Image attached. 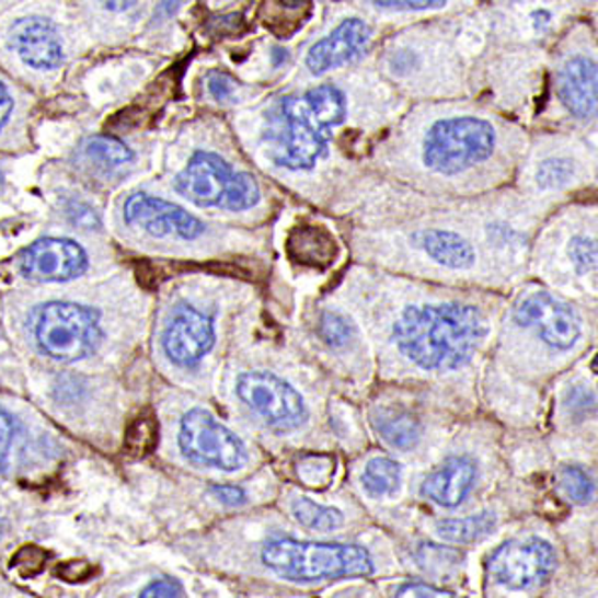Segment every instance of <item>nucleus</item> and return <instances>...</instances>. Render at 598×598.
Returning a JSON list of instances; mask_svg holds the SVG:
<instances>
[{
    "mask_svg": "<svg viewBox=\"0 0 598 598\" xmlns=\"http://www.w3.org/2000/svg\"><path fill=\"white\" fill-rule=\"evenodd\" d=\"M487 320L473 306H411L393 327L399 352L427 371L465 366L487 335Z\"/></svg>",
    "mask_w": 598,
    "mask_h": 598,
    "instance_id": "1",
    "label": "nucleus"
},
{
    "mask_svg": "<svg viewBox=\"0 0 598 598\" xmlns=\"http://www.w3.org/2000/svg\"><path fill=\"white\" fill-rule=\"evenodd\" d=\"M264 565L294 583H318L342 576L373 575V559L359 544L272 541L262 551Z\"/></svg>",
    "mask_w": 598,
    "mask_h": 598,
    "instance_id": "2",
    "label": "nucleus"
},
{
    "mask_svg": "<svg viewBox=\"0 0 598 598\" xmlns=\"http://www.w3.org/2000/svg\"><path fill=\"white\" fill-rule=\"evenodd\" d=\"M497 148L495 126L479 116H449L433 124L423 140V164L435 174L457 176L487 162Z\"/></svg>",
    "mask_w": 598,
    "mask_h": 598,
    "instance_id": "3",
    "label": "nucleus"
},
{
    "mask_svg": "<svg viewBox=\"0 0 598 598\" xmlns=\"http://www.w3.org/2000/svg\"><path fill=\"white\" fill-rule=\"evenodd\" d=\"M38 347L60 364H72L96 352L102 342L99 311L70 301L46 303L34 325Z\"/></svg>",
    "mask_w": 598,
    "mask_h": 598,
    "instance_id": "4",
    "label": "nucleus"
},
{
    "mask_svg": "<svg viewBox=\"0 0 598 598\" xmlns=\"http://www.w3.org/2000/svg\"><path fill=\"white\" fill-rule=\"evenodd\" d=\"M177 444L184 457L196 465L214 467L226 473L248 463L244 441L218 422L210 411L192 410L182 417Z\"/></svg>",
    "mask_w": 598,
    "mask_h": 598,
    "instance_id": "5",
    "label": "nucleus"
},
{
    "mask_svg": "<svg viewBox=\"0 0 598 598\" xmlns=\"http://www.w3.org/2000/svg\"><path fill=\"white\" fill-rule=\"evenodd\" d=\"M554 99L576 123L598 120V53L578 41L563 50L554 67Z\"/></svg>",
    "mask_w": 598,
    "mask_h": 598,
    "instance_id": "6",
    "label": "nucleus"
},
{
    "mask_svg": "<svg viewBox=\"0 0 598 598\" xmlns=\"http://www.w3.org/2000/svg\"><path fill=\"white\" fill-rule=\"evenodd\" d=\"M238 398L277 432H294L308 419L303 398L288 381L269 371H248L238 377Z\"/></svg>",
    "mask_w": 598,
    "mask_h": 598,
    "instance_id": "7",
    "label": "nucleus"
},
{
    "mask_svg": "<svg viewBox=\"0 0 598 598\" xmlns=\"http://www.w3.org/2000/svg\"><path fill=\"white\" fill-rule=\"evenodd\" d=\"M556 566V554L553 547L543 539H515L501 544L488 559V576L510 590L543 585L553 575Z\"/></svg>",
    "mask_w": 598,
    "mask_h": 598,
    "instance_id": "8",
    "label": "nucleus"
},
{
    "mask_svg": "<svg viewBox=\"0 0 598 598\" xmlns=\"http://www.w3.org/2000/svg\"><path fill=\"white\" fill-rule=\"evenodd\" d=\"M513 315L522 327H534L544 344L554 349H571L580 335V322L575 310L551 298L547 291L527 296Z\"/></svg>",
    "mask_w": 598,
    "mask_h": 598,
    "instance_id": "9",
    "label": "nucleus"
},
{
    "mask_svg": "<svg viewBox=\"0 0 598 598\" xmlns=\"http://www.w3.org/2000/svg\"><path fill=\"white\" fill-rule=\"evenodd\" d=\"M281 114L286 120V138L276 158L279 166L289 170H310L325 150L327 134L311 116L306 102L284 99Z\"/></svg>",
    "mask_w": 598,
    "mask_h": 598,
    "instance_id": "10",
    "label": "nucleus"
},
{
    "mask_svg": "<svg viewBox=\"0 0 598 598\" xmlns=\"http://www.w3.org/2000/svg\"><path fill=\"white\" fill-rule=\"evenodd\" d=\"M124 220L158 238L177 235L182 240H196L206 232V226L196 216L172 202L154 198L145 192H138L126 199Z\"/></svg>",
    "mask_w": 598,
    "mask_h": 598,
    "instance_id": "11",
    "label": "nucleus"
},
{
    "mask_svg": "<svg viewBox=\"0 0 598 598\" xmlns=\"http://www.w3.org/2000/svg\"><path fill=\"white\" fill-rule=\"evenodd\" d=\"M235 176L232 166L211 152H196L174 180L180 196L199 208H223Z\"/></svg>",
    "mask_w": 598,
    "mask_h": 598,
    "instance_id": "12",
    "label": "nucleus"
},
{
    "mask_svg": "<svg viewBox=\"0 0 598 598\" xmlns=\"http://www.w3.org/2000/svg\"><path fill=\"white\" fill-rule=\"evenodd\" d=\"M89 267V255L67 238H45L34 242L23 257L21 272L33 281H70Z\"/></svg>",
    "mask_w": 598,
    "mask_h": 598,
    "instance_id": "13",
    "label": "nucleus"
},
{
    "mask_svg": "<svg viewBox=\"0 0 598 598\" xmlns=\"http://www.w3.org/2000/svg\"><path fill=\"white\" fill-rule=\"evenodd\" d=\"M214 344L216 332L210 315H204L189 306L177 308L162 337L168 357L182 367L199 364Z\"/></svg>",
    "mask_w": 598,
    "mask_h": 598,
    "instance_id": "14",
    "label": "nucleus"
},
{
    "mask_svg": "<svg viewBox=\"0 0 598 598\" xmlns=\"http://www.w3.org/2000/svg\"><path fill=\"white\" fill-rule=\"evenodd\" d=\"M9 46L34 70H55L65 60V46L55 24L43 16H24L12 24Z\"/></svg>",
    "mask_w": 598,
    "mask_h": 598,
    "instance_id": "15",
    "label": "nucleus"
},
{
    "mask_svg": "<svg viewBox=\"0 0 598 598\" xmlns=\"http://www.w3.org/2000/svg\"><path fill=\"white\" fill-rule=\"evenodd\" d=\"M371 31L359 19H347L330 36L313 45L306 65L313 74H323L332 68L344 67L366 50Z\"/></svg>",
    "mask_w": 598,
    "mask_h": 598,
    "instance_id": "16",
    "label": "nucleus"
},
{
    "mask_svg": "<svg viewBox=\"0 0 598 598\" xmlns=\"http://www.w3.org/2000/svg\"><path fill=\"white\" fill-rule=\"evenodd\" d=\"M475 476L476 467L471 459H447L444 465L423 481L422 495L441 507H457L469 495Z\"/></svg>",
    "mask_w": 598,
    "mask_h": 598,
    "instance_id": "17",
    "label": "nucleus"
},
{
    "mask_svg": "<svg viewBox=\"0 0 598 598\" xmlns=\"http://www.w3.org/2000/svg\"><path fill=\"white\" fill-rule=\"evenodd\" d=\"M288 255L299 266L325 269L340 254L332 232L323 226H298L288 235Z\"/></svg>",
    "mask_w": 598,
    "mask_h": 598,
    "instance_id": "18",
    "label": "nucleus"
},
{
    "mask_svg": "<svg viewBox=\"0 0 598 598\" xmlns=\"http://www.w3.org/2000/svg\"><path fill=\"white\" fill-rule=\"evenodd\" d=\"M413 242L437 264L451 269H469L475 264L473 245L463 235L449 230H422L413 233Z\"/></svg>",
    "mask_w": 598,
    "mask_h": 598,
    "instance_id": "19",
    "label": "nucleus"
},
{
    "mask_svg": "<svg viewBox=\"0 0 598 598\" xmlns=\"http://www.w3.org/2000/svg\"><path fill=\"white\" fill-rule=\"evenodd\" d=\"M376 429L391 447L411 449L422 439V425L403 411L386 410L376 415Z\"/></svg>",
    "mask_w": 598,
    "mask_h": 598,
    "instance_id": "20",
    "label": "nucleus"
},
{
    "mask_svg": "<svg viewBox=\"0 0 598 598\" xmlns=\"http://www.w3.org/2000/svg\"><path fill=\"white\" fill-rule=\"evenodd\" d=\"M497 525L495 515L479 513L465 519H445L437 525V532L444 541L455 544H471L483 541Z\"/></svg>",
    "mask_w": 598,
    "mask_h": 598,
    "instance_id": "21",
    "label": "nucleus"
},
{
    "mask_svg": "<svg viewBox=\"0 0 598 598\" xmlns=\"http://www.w3.org/2000/svg\"><path fill=\"white\" fill-rule=\"evenodd\" d=\"M306 106L315 123L322 126L323 130H330L333 126L344 123L345 100L344 94L332 84H323L318 89H311L306 94Z\"/></svg>",
    "mask_w": 598,
    "mask_h": 598,
    "instance_id": "22",
    "label": "nucleus"
},
{
    "mask_svg": "<svg viewBox=\"0 0 598 598\" xmlns=\"http://www.w3.org/2000/svg\"><path fill=\"white\" fill-rule=\"evenodd\" d=\"M401 481V467L389 457H376L367 463L361 483L371 497L381 498L393 495Z\"/></svg>",
    "mask_w": 598,
    "mask_h": 598,
    "instance_id": "23",
    "label": "nucleus"
},
{
    "mask_svg": "<svg viewBox=\"0 0 598 598\" xmlns=\"http://www.w3.org/2000/svg\"><path fill=\"white\" fill-rule=\"evenodd\" d=\"M291 513L299 525H303L308 529H315V531H335L344 525V515L340 510L318 505L311 498H296L291 503Z\"/></svg>",
    "mask_w": 598,
    "mask_h": 598,
    "instance_id": "24",
    "label": "nucleus"
},
{
    "mask_svg": "<svg viewBox=\"0 0 598 598\" xmlns=\"http://www.w3.org/2000/svg\"><path fill=\"white\" fill-rule=\"evenodd\" d=\"M84 154L102 168H120L133 162L134 158L133 150L123 140L106 134L90 136L84 142Z\"/></svg>",
    "mask_w": 598,
    "mask_h": 598,
    "instance_id": "25",
    "label": "nucleus"
},
{
    "mask_svg": "<svg viewBox=\"0 0 598 598\" xmlns=\"http://www.w3.org/2000/svg\"><path fill=\"white\" fill-rule=\"evenodd\" d=\"M310 14L311 0H279L277 11L267 19L266 26L269 31H274L277 24L281 23V19H286L279 38H289L301 28V24L306 23Z\"/></svg>",
    "mask_w": 598,
    "mask_h": 598,
    "instance_id": "26",
    "label": "nucleus"
},
{
    "mask_svg": "<svg viewBox=\"0 0 598 598\" xmlns=\"http://www.w3.org/2000/svg\"><path fill=\"white\" fill-rule=\"evenodd\" d=\"M156 445H158V422L154 415L136 417L124 435L126 451L136 457H142L150 453Z\"/></svg>",
    "mask_w": 598,
    "mask_h": 598,
    "instance_id": "27",
    "label": "nucleus"
},
{
    "mask_svg": "<svg viewBox=\"0 0 598 598\" xmlns=\"http://www.w3.org/2000/svg\"><path fill=\"white\" fill-rule=\"evenodd\" d=\"M576 164L566 156L544 158L537 168V184L543 189L565 188L575 177Z\"/></svg>",
    "mask_w": 598,
    "mask_h": 598,
    "instance_id": "28",
    "label": "nucleus"
},
{
    "mask_svg": "<svg viewBox=\"0 0 598 598\" xmlns=\"http://www.w3.org/2000/svg\"><path fill=\"white\" fill-rule=\"evenodd\" d=\"M299 481L310 488H325L333 481L335 461L330 455H306L298 463Z\"/></svg>",
    "mask_w": 598,
    "mask_h": 598,
    "instance_id": "29",
    "label": "nucleus"
},
{
    "mask_svg": "<svg viewBox=\"0 0 598 598\" xmlns=\"http://www.w3.org/2000/svg\"><path fill=\"white\" fill-rule=\"evenodd\" d=\"M260 198H262V194H260V186H257L255 177L252 174H245V172H238L233 176L228 198L223 202V210H250L260 202Z\"/></svg>",
    "mask_w": 598,
    "mask_h": 598,
    "instance_id": "30",
    "label": "nucleus"
},
{
    "mask_svg": "<svg viewBox=\"0 0 598 598\" xmlns=\"http://www.w3.org/2000/svg\"><path fill=\"white\" fill-rule=\"evenodd\" d=\"M559 483H561V488L565 491L566 497L571 498L573 503H578V505H585L590 498L595 497L593 479L578 467H565L559 473Z\"/></svg>",
    "mask_w": 598,
    "mask_h": 598,
    "instance_id": "31",
    "label": "nucleus"
},
{
    "mask_svg": "<svg viewBox=\"0 0 598 598\" xmlns=\"http://www.w3.org/2000/svg\"><path fill=\"white\" fill-rule=\"evenodd\" d=\"M48 553L36 544H24L11 559V568H14L23 578H33L45 571Z\"/></svg>",
    "mask_w": 598,
    "mask_h": 598,
    "instance_id": "32",
    "label": "nucleus"
},
{
    "mask_svg": "<svg viewBox=\"0 0 598 598\" xmlns=\"http://www.w3.org/2000/svg\"><path fill=\"white\" fill-rule=\"evenodd\" d=\"M320 335L323 342L332 347H342L352 337V325L340 313L325 311L320 320Z\"/></svg>",
    "mask_w": 598,
    "mask_h": 598,
    "instance_id": "33",
    "label": "nucleus"
},
{
    "mask_svg": "<svg viewBox=\"0 0 598 598\" xmlns=\"http://www.w3.org/2000/svg\"><path fill=\"white\" fill-rule=\"evenodd\" d=\"M568 255L578 272H588L598 266V240L588 235H575L568 244Z\"/></svg>",
    "mask_w": 598,
    "mask_h": 598,
    "instance_id": "34",
    "label": "nucleus"
},
{
    "mask_svg": "<svg viewBox=\"0 0 598 598\" xmlns=\"http://www.w3.org/2000/svg\"><path fill=\"white\" fill-rule=\"evenodd\" d=\"M381 9H398V11H432L441 9L447 0H371Z\"/></svg>",
    "mask_w": 598,
    "mask_h": 598,
    "instance_id": "35",
    "label": "nucleus"
},
{
    "mask_svg": "<svg viewBox=\"0 0 598 598\" xmlns=\"http://www.w3.org/2000/svg\"><path fill=\"white\" fill-rule=\"evenodd\" d=\"M142 598H170V597H184V587L174 580V578H162V580H156L152 585L142 590Z\"/></svg>",
    "mask_w": 598,
    "mask_h": 598,
    "instance_id": "36",
    "label": "nucleus"
},
{
    "mask_svg": "<svg viewBox=\"0 0 598 598\" xmlns=\"http://www.w3.org/2000/svg\"><path fill=\"white\" fill-rule=\"evenodd\" d=\"M208 90H210L211 96L218 100V102H226L233 96V90H235V80L223 72H211L208 78Z\"/></svg>",
    "mask_w": 598,
    "mask_h": 598,
    "instance_id": "37",
    "label": "nucleus"
},
{
    "mask_svg": "<svg viewBox=\"0 0 598 598\" xmlns=\"http://www.w3.org/2000/svg\"><path fill=\"white\" fill-rule=\"evenodd\" d=\"M92 566L87 561H68L65 565L56 568V575L60 576L62 580L67 583H80V580H87L92 576Z\"/></svg>",
    "mask_w": 598,
    "mask_h": 598,
    "instance_id": "38",
    "label": "nucleus"
},
{
    "mask_svg": "<svg viewBox=\"0 0 598 598\" xmlns=\"http://www.w3.org/2000/svg\"><path fill=\"white\" fill-rule=\"evenodd\" d=\"M398 597H455L451 590L433 587L427 583H407L398 588Z\"/></svg>",
    "mask_w": 598,
    "mask_h": 598,
    "instance_id": "39",
    "label": "nucleus"
},
{
    "mask_svg": "<svg viewBox=\"0 0 598 598\" xmlns=\"http://www.w3.org/2000/svg\"><path fill=\"white\" fill-rule=\"evenodd\" d=\"M211 493L220 498L223 505H230V507H240L245 503L244 491L240 487H233V485H214Z\"/></svg>",
    "mask_w": 598,
    "mask_h": 598,
    "instance_id": "40",
    "label": "nucleus"
},
{
    "mask_svg": "<svg viewBox=\"0 0 598 598\" xmlns=\"http://www.w3.org/2000/svg\"><path fill=\"white\" fill-rule=\"evenodd\" d=\"M14 439V419L4 410H0V457L9 453Z\"/></svg>",
    "mask_w": 598,
    "mask_h": 598,
    "instance_id": "41",
    "label": "nucleus"
},
{
    "mask_svg": "<svg viewBox=\"0 0 598 598\" xmlns=\"http://www.w3.org/2000/svg\"><path fill=\"white\" fill-rule=\"evenodd\" d=\"M12 106H14V100H12L11 92L0 82V130L11 118Z\"/></svg>",
    "mask_w": 598,
    "mask_h": 598,
    "instance_id": "42",
    "label": "nucleus"
},
{
    "mask_svg": "<svg viewBox=\"0 0 598 598\" xmlns=\"http://www.w3.org/2000/svg\"><path fill=\"white\" fill-rule=\"evenodd\" d=\"M100 4L112 12H126L136 7V0H99Z\"/></svg>",
    "mask_w": 598,
    "mask_h": 598,
    "instance_id": "43",
    "label": "nucleus"
},
{
    "mask_svg": "<svg viewBox=\"0 0 598 598\" xmlns=\"http://www.w3.org/2000/svg\"><path fill=\"white\" fill-rule=\"evenodd\" d=\"M274 65H281V62H284V60H286V58H288V55H286V50H281V48H276V50H274Z\"/></svg>",
    "mask_w": 598,
    "mask_h": 598,
    "instance_id": "44",
    "label": "nucleus"
},
{
    "mask_svg": "<svg viewBox=\"0 0 598 598\" xmlns=\"http://www.w3.org/2000/svg\"><path fill=\"white\" fill-rule=\"evenodd\" d=\"M177 2H180V0H164V7H166V11L168 12L176 11Z\"/></svg>",
    "mask_w": 598,
    "mask_h": 598,
    "instance_id": "45",
    "label": "nucleus"
},
{
    "mask_svg": "<svg viewBox=\"0 0 598 598\" xmlns=\"http://www.w3.org/2000/svg\"><path fill=\"white\" fill-rule=\"evenodd\" d=\"M590 369H593L595 373H598V354L595 355V359H593V364H590Z\"/></svg>",
    "mask_w": 598,
    "mask_h": 598,
    "instance_id": "46",
    "label": "nucleus"
},
{
    "mask_svg": "<svg viewBox=\"0 0 598 598\" xmlns=\"http://www.w3.org/2000/svg\"><path fill=\"white\" fill-rule=\"evenodd\" d=\"M4 186V180H2V174H0V189Z\"/></svg>",
    "mask_w": 598,
    "mask_h": 598,
    "instance_id": "47",
    "label": "nucleus"
}]
</instances>
